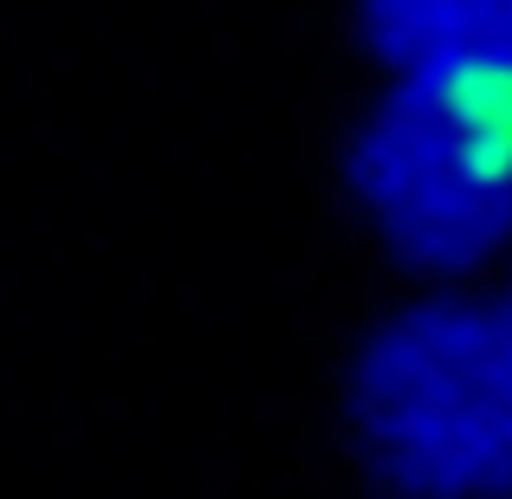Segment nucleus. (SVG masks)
Masks as SVG:
<instances>
[{"mask_svg":"<svg viewBox=\"0 0 512 499\" xmlns=\"http://www.w3.org/2000/svg\"><path fill=\"white\" fill-rule=\"evenodd\" d=\"M363 234L422 279H474L512 253V65L383 72L344 143Z\"/></svg>","mask_w":512,"mask_h":499,"instance_id":"2","label":"nucleus"},{"mask_svg":"<svg viewBox=\"0 0 512 499\" xmlns=\"http://www.w3.org/2000/svg\"><path fill=\"white\" fill-rule=\"evenodd\" d=\"M357 26L383 72L512 65V0H357Z\"/></svg>","mask_w":512,"mask_h":499,"instance_id":"3","label":"nucleus"},{"mask_svg":"<svg viewBox=\"0 0 512 499\" xmlns=\"http://www.w3.org/2000/svg\"><path fill=\"white\" fill-rule=\"evenodd\" d=\"M344 415L389 493L512 499V266L383 318L350 357Z\"/></svg>","mask_w":512,"mask_h":499,"instance_id":"1","label":"nucleus"}]
</instances>
